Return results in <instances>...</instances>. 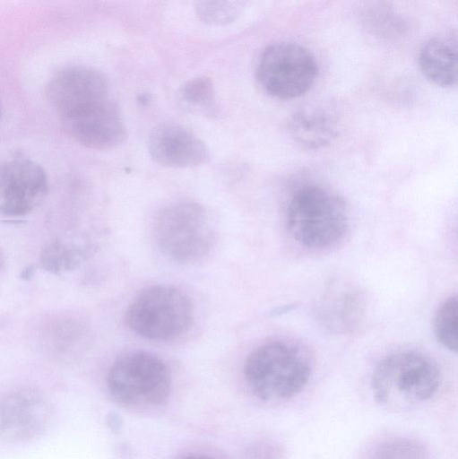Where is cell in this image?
Segmentation results:
<instances>
[{"mask_svg":"<svg viewBox=\"0 0 458 459\" xmlns=\"http://www.w3.org/2000/svg\"><path fill=\"white\" fill-rule=\"evenodd\" d=\"M440 381V370L428 356L416 351H399L377 364L371 389L382 406L403 411L431 399Z\"/></svg>","mask_w":458,"mask_h":459,"instance_id":"6da1fadb","label":"cell"},{"mask_svg":"<svg viewBox=\"0 0 458 459\" xmlns=\"http://www.w3.org/2000/svg\"><path fill=\"white\" fill-rule=\"evenodd\" d=\"M312 364L299 346L272 342L254 350L246 359L244 375L248 387L264 402L297 395L307 385Z\"/></svg>","mask_w":458,"mask_h":459,"instance_id":"7a4b0ae2","label":"cell"},{"mask_svg":"<svg viewBox=\"0 0 458 459\" xmlns=\"http://www.w3.org/2000/svg\"><path fill=\"white\" fill-rule=\"evenodd\" d=\"M286 219L291 237L308 248L333 245L348 228L347 208L341 197L317 184L297 189L289 202Z\"/></svg>","mask_w":458,"mask_h":459,"instance_id":"3957f363","label":"cell"},{"mask_svg":"<svg viewBox=\"0 0 458 459\" xmlns=\"http://www.w3.org/2000/svg\"><path fill=\"white\" fill-rule=\"evenodd\" d=\"M107 386L113 400L125 408L153 409L167 402L171 377L160 358L146 351H134L112 364Z\"/></svg>","mask_w":458,"mask_h":459,"instance_id":"277c9868","label":"cell"},{"mask_svg":"<svg viewBox=\"0 0 458 459\" xmlns=\"http://www.w3.org/2000/svg\"><path fill=\"white\" fill-rule=\"evenodd\" d=\"M215 232L205 209L194 202L169 205L158 214L154 238L161 252L178 262H193L211 249Z\"/></svg>","mask_w":458,"mask_h":459,"instance_id":"5b68a950","label":"cell"},{"mask_svg":"<svg viewBox=\"0 0 458 459\" xmlns=\"http://www.w3.org/2000/svg\"><path fill=\"white\" fill-rule=\"evenodd\" d=\"M188 297L168 285L143 290L129 305L126 322L135 333L150 340H168L185 333L192 321Z\"/></svg>","mask_w":458,"mask_h":459,"instance_id":"8992f818","label":"cell"},{"mask_svg":"<svg viewBox=\"0 0 458 459\" xmlns=\"http://www.w3.org/2000/svg\"><path fill=\"white\" fill-rule=\"evenodd\" d=\"M318 72L312 52L304 46L281 41L268 46L261 56L257 77L263 88L279 99H292L307 92Z\"/></svg>","mask_w":458,"mask_h":459,"instance_id":"52a82bcc","label":"cell"},{"mask_svg":"<svg viewBox=\"0 0 458 459\" xmlns=\"http://www.w3.org/2000/svg\"><path fill=\"white\" fill-rule=\"evenodd\" d=\"M50 401L40 390L13 386L0 391V438L27 442L40 437L52 418Z\"/></svg>","mask_w":458,"mask_h":459,"instance_id":"ba28073f","label":"cell"},{"mask_svg":"<svg viewBox=\"0 0 458 459\" xmlns=\"http://www.w3.org/2000/svg\"><path fill=\"white\" fill-rule=\"evenodd\" d=\"M48 191L46 172L34 160L22 155L0 160V214L24 216L42 204Z\"/></svg>","mask_w":458,"mask_h":459,"instance_id":"9c48e42d","label":"cell"},{"mask_svg":"<svg viewBox=\"0 0 458 459\" xmlns=\"http://www.w3.org/2000/svg\"><path fill=\"white\" fill-rule=\"evenodd\" d=\"M46 94L49 103L63 117L108 100V83L98 70L73 65L61 69L51 77Z\"/></svg>","mask_w":458,"mask_h":459,"instance_id":"30bf717a","label":"cell"},{"mask_svg":"<svg viewBox=\"0 0 458 459\" xmlns=\"http://www.w3.org/2000/svg\"><path fill=\"white\" fill-rule=\"evenodd\" d=\"M61 119L66 134L88 148L111 149L126 138L124 120L109 100Z\"/></svg>","mask_w":458,"mask_h":459,"instance_id":"8fae6325","label":"cell"},{"mask_svg":"<svg viewBox=\"0 0 458 459\" xmlns=\"http://www.w3.org/2000/svg\"><path fill=\"white\" fill-rule=\"evenodd\" d=\"M149 153L158 164L168 168H191L210 159L205 144L184 127L163 124L155 127L148 142Z\"/></svg>","mask_w":458,"mask_h":459,"instance_id":"7c38bea8","label":"cell"},{"mask_svg":"<svg viewBox=\"0 0 458 459\" xmlns=\"http://www.w3.org/2000/svg\"><path fill=\"white\" fill-rule=\"evenodd\" d=\"M362 294L349 283L333 282L316 305L320 322L330 331L344 333L355 329L364 316Z\"/></svg>","mask_w":458,"mask_h":459,"instance_id":"4fadbf2b","label":"cell"},{"mask_svg":"<svg viewBox=\"0 0 458 459\" xmlns=\"http://www.w3.org/2000/svg\"><path fill=\"white\" fill-rule=\"evenodd\" d=\"M289 130L292 139L300 146L310 150L321 149L337 136V119L324 108H303L291 116Z\"/></svg>","mask_w":458,"mask_h":459,"instance_id":"5bb4252c","label":"cell"},{"mask_svg":"<svg viewBox=\"0 0 458 459\" xmlns=\"http://www.w3.org/2000/svg\"><path fill=\"white\" fill-rule=\"evenodd\" d=\"M457 48L452 40L434 37L420 48L419 64L425 76L436 85L448 87L457 81Z\"/></svg>","mask_w":458,"mask_h":459,"instance_id":"9a60e30c","label":"cell"},{"mask_svg":"<svg viewBox=\"0 0 458 459\" xmlns=\"http://www.w3.org/2000/svg\"><path fill=\"white\" fill-rule=\"evenodd\" d=\"M179 100L183 107L192 112L209 116L217 113L214 87L207 77H197L184 84L179 92Z\"/></svg>","mask_w":458,"mask_h":459,"instance_id":"2e32d148","label":"cell"},{"mask_svg":"<svg viewBox=\"0 0 458 459\" xmlns=\"http://www.w3.org/2000/svg\"><path fill=\"white\" fill-rule=\"evenodd\" d=\"M433 329L436 340L447 350H458V299L451 296L435 313Z\"/></svg>","mask_w":458,"mask_h":459,"instance_id":"e0dca14e","label":"cell"},{"mask_svg":"<svg viewBox=\"0 0 458 459\" xmlns=\"http://www.w3.org/2000/svg\"><path fill=\"white\" fill-rule=\"evenodd\" d=\"M366 459H429L426 447L419 441L393 437L376 444Z\"/></svg>","mask_w":458,"mask_h":459,"instance_id":"ac0fdd59","label":"cell"},{"mask_svg":"<svg viewBox=\"0 0 458 459\" xmlns=\"http://www.w3.org/2000/svg\"><path fill=\"white\" fill-rule=\"evenodd\" d=\"M80 261V251L59 239L48 243L40 253L41 266L53 274L69 272L77 267Z\"/></svg>","mask_w":458,"mask_h":459,"instance_id":"d6986e66","label":"cell"},{"mask_svg":"<svg viewBox=\"0 0 458 459\" xmlns=\"http://www.w3.org/2000/svg\"><path fill=\"white\" fill-rule=\"evenodd\" d=\"M241 1H200L195 3V13L209 25H225L234 22L244 7Z\"/></svg>","mask_w":458,"mask_h":459,"instance_id":"ffe728a7","label":"cell"},{"mask_svg":"<svg viewBox=\"0 0 458 459\" xmlns=\"http://www.w3.org/2000/svg\"><path fill=\"white\" fill-rule=\"evenodd\" d=\"M180 459H212V458L206 456V455H191L184 456Z\"/></svg>","mask_w":458,"mask_h":459,"instance_id":"44dd1931","label":"cell"},{"mask_svg":"<svg viewBox=\"0 0 458 459\" xmlns=\"http://www.w3.org/2000/svg\"><path fill=\"white\" fill-rule=\"evenodd\" d=\"M4 253L2 252V250L0 248V273L4 267Z\"/></svg>","mask_w":458,"mask_h":459,"instance_id":"7402d4cb","label":"cell"},{"mask_svg":"<svg viewBox=\"0 0 458 459\" xmlns=\"http://www.w3.org/2000/svg\"><path fill=\"white\" fill-rule=\"evenodd\" d=\"M1 115H2V107H1V102H0V118H1Z\"/></svg>","mask_w":458,"mask_h":459,"instance_id":"603a6c76","label":"cell"}]
</instances>
